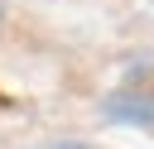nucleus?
I'll return each instance as SVG.
<instances>
[{
	"label": "nucleus",
	"mask_w": 154,
	"mask_h": 149,
	"mask_svg": "<svg viewBox=\"0 0 154 149\" xmlns=\"http://www.w3.org/2000/svg\"><path fill=\"white\" fill-rule=\"evenodd\" d=\"M111 120H130V125H154V96L144 91H116L106 106H101Z\"/></svg>",
	"instance_id": "1"
},
{
	"label": "nucleus",
	"mask_w": 154,
	"mask_h": 149,
	"mask_svg": "<svg viewBox=\"0 0 154 149\" xmlns=\"http://www.w3.org/2000/svg\"><path fill=\"white\" fill-rule=\"evenodd\" d=\"M53 149H87V144H53Z\"/></svg>",
	"instance_id": "2"
},
{
	"label": "nucleus",
	"mask_w": 154,
	"mask_h": 149,
	"mask_svg": "<svg viewBox=\"0 0 154 149\" xmlns=\"http://www.w3.org/2000/svg\"><path fill=\"white\" fill-rule=\"evenodd\" d=\"M0 19H5V5H0Z\"/></svg>",
	"instance_id": "3"
}]
</instances>
